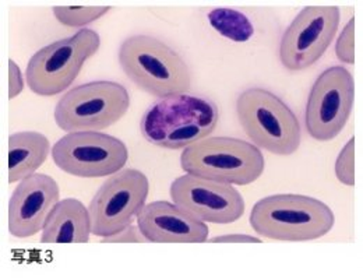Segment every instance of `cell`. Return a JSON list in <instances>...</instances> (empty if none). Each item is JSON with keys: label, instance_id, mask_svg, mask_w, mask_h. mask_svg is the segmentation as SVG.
I'll list each match as a JSON object with an SVG mask.
<instances>
[{"label": "cell", "instance_id": "12", "mask_svg": "<svg viewBox=\"0 0 363 278\" xmlns=\"http://www.w3.org/2000/svg\"><path fill=\"white\" fill-rule=\"evenodd\" d=\"M177 206L204 223L232 224L245 213L242 194L229 184L186 174L169 187Z\"/></svg>", "mask_w": 363, "mask_h": 278}, {"label": "cell", "instance_id": "2", "mask_svg": "<svg viewBox=\"0 0 363 278\" xmlns=\"http://www.w3.org/2000/svg\"><path fill=\"white\" fill-rule=\"evenodd\" d=\"M331 208L315 197L274 194L259 200L250 213V226L260 236L285 240H315L333 230Z\"/></svg>", "mask_w": 363, "mask_h": 278}, {"label": "cell", "instance_id": "9", "mask_svg": "<svg viewBox=\"0 0 363 278\" xmlns=\"http://www.w3.org/2000/svg\"><path fill=\"white\" fill-rule=\"evenodd\" d=\"M52 158L69 175L104 178L123 169L129 151L122 140L106 133L72 132L55 143Z\"/></svg>", "mask_w": 363, "mask_h": 278}, {"label": "cell", "instance_id": "15", "mask_svg": "<svg viewBox=\"0 0 363 278\" xmlns=\"http://www.w3.org/2000/svg\"><path fill=\"white\" fill-rule=\"evenodd\" d=\"M89 208L77 199L60 200L49 213L43 228V243H87L90 240Z\"/></svg>", "mask_w": 363, "mask_h": 278}, {"label": "cell", "instance_id": "4", "mask_svg": "<svg viewBox=\"0 0 363 278\" xmlns=\"http://www.w3.org/2000/svg\"><path fill=\"white\" fill-rule=\"evenodd\" d=\"M186 174L229 185L246 186L264 171V155L246 140L210 138L187 145L181 155Z\"/></svg>", "mask_w": 363, "mask_h": 278}, {"label": "cell", "instance_id": "17", "mask_svg": "<svg viewBox=\"0 0 363 278\" xmlns=\"http://www.w3.org/2000/svg\"><path fill=\"white\" fill-rule=\"evenodd\" d=\"M208 21L217 33L233 43H247L255 34L252 21L238 10L214 9L208 13Z\"/></svg>", "mask_w": 363, "mask_h": 278}, {"label": "cell", "instance_id": "20", "mask_svg": "<svg viewBox=\"0 0 363 278\" xmlns=\"http://www.w3.org/2000/svg\"><path fill=\"white\" fill-rule=\"evenodd\" d=\"M335 56L344 63H355V18H351L341 31L335 44Z\"/></svg>", "mask_w": 363, "mask_h": 278}, {"label": "cell", "instance_id": "11", "mask_svg": "<svg viewBox=\"0 0 363 278\" xmlns=\"http://www.w3.org/2000/svg\"><path fill=\"white\" fill-rule=\"evenodd\" d=\"M337 6H308L292 20L279 43V60L289 72L313 66L338 33Z\"/></svg>", "mask_w": 363, "mask_h": 278}, {"label": "cell", "instance_id": "19", "mask_svg": "<svg viewBox=\"0 0 363 278\" xmlns=\"http://www.w3.org/2000/svg\"><path fill=\"white\" fill-rule=\"evenodd\" d=\"M335 177L344 185H355V139L350 140L338 154Z\"/></svg>", "mask_w": 363, "mask_h": 278}, {"label": "cell", "instance_id": "16", "mask_svg": "<svg viewBox=\"0 0 363 278\" xmlns=\"http://www.w3.org/2000/svg\"><path fill=\"white\" fill-rule=\"evenodd\" d=\"M50 151L49 140L37 132H18L9 138V184L34 175Z\"/></svg>", "mask_w": 363, "mask_h": 278}, {"label": "cell", "instance_id": "10", "mask_svg": "<svg viewBox=\"0 0 363 278\" xmlns=\"http://www.w3.org/2000/svg\"><path fill=\"white\" fill-rule=\"evenodd\" d=\"M354 76L342 66L325 69L309 93L305 125L312 139L330 141L345 128L354 108Z\"/></svg>", "mask_w": 363, "mask_h": 278}, {"label": "cell", "instance_id": "7", "mask_svg": "<svg viewBox=\"0 0 363 278\" xmlns=\"http://www.w3.org/2000/svg\"><path fill=\"white\" fill-rule=\"evenodd\" d=\"M99 47V35L94 30L82 28L69 38L37 50L27 65V86L33 93L41 96L63 93L73 84L84 63Z\"/></svg>", "mask_w": 363, "mask_h": 278}, {"label": "cell", "instance_id": "6", "mask_svg": "<svg viewBox=\"0 0 363 278\" xmlns=\"http://www.w3.org/2000/svg\"><path fill=\"white\" fill-rule=\"evenodd\" d=\"M125 86L98 80L73 87L55 108V122L65 132H98L119 122L129 111Z\"/></svg>", "mask_w": 363, "mask_h": 278}, {"label": "cell", "instance_id": "23", "mask_svg": "<svg viewBox=\"0 0 363 278\" xmlns=\"http://www.w3.org/2000/svg\"><path fill=\"white\" fill-rule=\"evenodd\" d=\"M208 242H213V243H238V242L259 243L262 240L259 238L250 236V235H223V236H216Z\"/></svg>", "mask_w": 363, "mask_h": 278}, {"label": "cell", "instance_id": "22", "mask_svg": "<svg viewBox=\"0 0 363 278\" xmlns=\"http://www.w3.org/2000/svg\"><path fill=\"white\" fill-rule=\"evenodd\" d=\"M102 242H147V239L144 238V235L140 231V228L136 227H128L126 230H123L116 235L104 238Z\"/></svg>", "mask_w": 363, "mask_h": 278}, {"label": "cell", "instance_id": "21", "mask_svg": "<svg viewBox=\"0 0 363 278\" xmlns=\"http://www.w3.org/2000/svg\"><path fill=\"white\" fill-rule=\"evenodd\" d=\"M24 76L14 60H9V98L13 99L24 90Z\"/></svg>", "mask_w": 363, "mask_h": 278}, {"label": "cell", "instance_id": "13", "mask_svg": "<svg viewBox=\"0 0 363 278\" xmlns=\"http://www.w3.org/2000/svg\"><path fill=\"white\" fill-rule=\"evenodd\" d=\"M59 197V185L45 174H34L20 181L9 201V232L24 239L43 231Z\"/></svg>", "mask_w": 363, "mask_h": 278}, {"label": "cell", "instance_id": "8", "mask_svg": "<svg viewBox=\"0 0 363 278\" xmlns=\"http://www.w3.org/2000/svg\"><path fill=\"white\" fill-rule=\"evenodd\" d=\"M150 191L148 178L133 168L119 171L91 200V233L108 238L130 227L143 211Z\"/></svg>", "mask_w": 363, "mask_h": 278}, {"label": "cell", "instance_id": "18", "mask_svg": "<svg viewBox=\"0 0 363 278\" xmlns=\"http://www.w3.org/2000/svg\"><path fill=\"white\" fill-rule=\"evenodd\" d=\"M111 7H53L55 18L70 28H82L104 17Z\"/></svg>", "mask_w": 363, "mask_h": 278}, {"label": "cell", "instance_id": "1", "mask_svg": "<svg viewBox=\"0 0 363 278\" xmlns=\"http://www.w3.org/2000/svg\"><path fill=\"white\" fill-rule=\"evenodd\" d=\"M218 106L203 96L177 94L155 101L143 115L140 130L148 143L168 150L206 139L218 125Z\"/></svg>", "mask_w": 363, "mask_h": 278}, {"label": "cell", "instance_id": "14", "mask_svg": "<svg viewBox=\"0 0 363 278\" xmlns=\"http://www.w3.org/2000/svg\"><path fill=\"white\" fill-rule=\"evenodd\" d=\"M137 224L147 242L152 243H203L208 239L204 221L169 201L145 204Z\"/></svg>", "mask_w": 363, "mask_h": 278}, {"label": "cell", "instance_id": "3", "mask_svg": "<svg viewBox=\"0 0 363 278\" xmlns=\"http://www.w3.org/2000/svg\"><path fill=\"white\" fill-rule=\"evenodd\" d=\"M119 63L126 76L143 91L167 98L190 90L191 74L181 55L150 35H133L119 48Z\"/></svg>", "mask_w": 363, "mask_h": 278}, {"label": "cell", "instance_id": "5", "mask_svg": "<svg viewBox=\"0 0 363 278\" xmlns=\"http://www.w3.org/2000/svg\"><path fill=\"white\" fill-rule=\"evenodd\" d=\"M236 113L243 132L256 147L275 155L298 151L301 123L278 95L260 87L245 90L236 99Z\"/></svg>", "mask_w": 363, "mask_h": 278}]
</instances>
